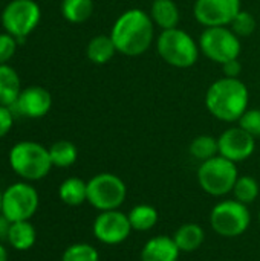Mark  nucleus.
<instances>
[{
    "label": "nucleus",
    "instance_id": "nucleus-1",
    "mask_svg": "<svg viewBox=\"0 0 260 261\" xmlns=\"http://www.w3.org/2000/svg\"><path fill=\"white\" fill-rule=\"evenodd\" d=\"M155 37V23L149 12L133 8L124 11L113 23L110 38L118 54L138 57L147 52Z\"/></svg>",
    "mask_w": 260,
    "mask_h": 261
},
{
    "label": "nucleus",
    "instance_id": "nucleus-2",
    "mask_svg": "<svg viewBox=\"0 0 260 261\" xmlns=\"http://www.w3.org/2000/svg\"><path fill=\"white\" fill-rule=\"evenodd\" d=\"M250 93L239 78L224 76L215 81L205 93L207 110L219 121L234 122L248 110Z\"/></svg>",
    "mask_w": 260,
    "mask_h": 261
},
{
    "label": "nucleus",
    "instance_id": "nucleus-3",
    "mask_svg": "<svg viewBox=\"0 0 260 261\" xmlns=\"http://www.w3.org/2000/svg\"><path fill=\"white\" fill-rule=\"evenodd\" d=\"M8 161L12 171L26 182L41 180L54 167L49 156V148L34 141H21L12 145Z\"/></svg>",
    "mask_w": 260,
    "mask_h": 261
},
{
    "label": "nucleus",
    "instance_id": "nucleus-4",
    "mask_svg": "<svg viewBox=\"0 0 260 261\" xmlns=\"http://www.w3.org/2000/svg\"><path fill=\"white\" fill-rule=\"evenodd\" d=\"M156 50L169 66L187 69L196 64L201 49L188 32L173 28L161 32L156 40Z\"/></svg>",
    "mask_w": 260,
    "mask_h": 261
},
{
    "label": "nucleus",
    "instance_id": "nucleus-5",
    "mask_svg": "<svg viewBox=\"0 0 260 261\" xmlns=\"http://www.w3.org/2000/svg\"><path fill=\"white\" fill-rule=\"evenodd\" d=\"M238 177L236 164L222 158L221 154L202 162L198 170V182L201 188L215 197L231 193Z\"/></svg>",
    "mask_w": 260,
    "mask_h": 261
},
{
    "label": "nucleus",
    "instance_id": "nucleus-6",
    "mask_svg": "<svg viewBox=\"0 0 260 261\" xmlns=\"http://www.w3.org/2000/svg\"><path fill=\"white\" fill-rule=\"evenodd\" d=\"M198 44L207 58L221 66L227 61L238 60L242 50L241 38L231 31L230 26L205 28Z\"/></svg>",
    "mask_w": 260,
    "mask_h": 261
},
{
    "label": "nucleus",
    "instance_id": "nucleus-7",
    "mask_svg": "<svg viewBox=\"0 0 260 261\" xmlns=\"http://www.w3.org/2000/svg\"><path fill=\"white\" fill-rule=\"evenodd\" d=\"M126 196L127 187L116 174L100 173L87 182V202L98 211L118 210Z\"/></svg>",
    "mask_w": 260,
    "mask_h": 261
},
{
    "label": "nucleus",
    "instance_id": "nucleus-8",
    "mask_svg": "<svg viewBox=\"0 0 260 261\" xmlns=\"http://www.w3.org/2000/svg\"><path fill=\"white\" fill-rule=\"evenodd\" d=\"M38 193L29 182H15L2 194V214L9 222L31 220L38 210Z\"/></svg>",
    "mask_w": 260,
    "mask_h": 261
},
{
    "label": "nucleus",
    "instance_id": "nucleus-9",
    "mask_svg": "<svg viewBox=\"0 0 260 261\" xmlns=\"http://www.w3.org/2000/svg\"><path fill=\"white\" fill-rule=\"evenodd\" d=\"M250 222V210L238 200H224L218 203L210 214V225L213 231L222 237L242 236L248 229Z\"/></svg>",
    "mask_w": 260,
    "mask_h": 261
},
{
    "label": "nucleus",
    "instance_id": "nucleus-10",
    "mask_svg": "<svg viewBox=\"0 0 260 261\" xmlns=\"http://www.w3.org/2000/svg\"><path fill=\"white\" fill-rule=\"evenodd\" d=\"M41 9L34 0H11L2 12L5 32L17 40L26 38L40 23Z\"/></svg>",
    "mask_w": 260,
    "mask_h": 261
},
{
    "label": "nucleus",
    "instance_id": "nucleus-11",
    "mask_svg": "<svg viewBox=\"0 0 260 261\" xmlns=\"http://www.w3.org/2000/svg\"><path fill=\"white\" fill-rule=\"evenodd\" d=\"M241 11V0H196L193 6V15L204 28L230 26Z\"/></svg>",
    "mask_w": 260,
    "mask_h": 261
},
{
    "label": "nucleus",
    "instance_id": "nucleus-12",
    "mask_svg": "<svg viewBox=\"0 0 260 261\" xmlns=\"http://www.w3.org/2000/svg\"><path fill=\"white\" fill-rule=\"evenodd\" d=\"M92 231L98 242L113 246L127 240L132 226L127 214L118 210H112V211H101L97 216Z\"/></svg>",
    "mask_w": 260,
    "mask_h": 261
},
{
    "label": "nucleus",
    "instance_id": "nucleus-13",
    "mask_svg": "<svg viewBox=\"0 0 260 261\" xmlns=\"http://www.w3.org/2000/svg\"><path fill=\"white\" fill-rule=\"evenodd\" d=\"M219 154L234 164L248 159L256 150V139L241 127L225 130L219 138Z\"/></svg>",
    "mask_w": 260,
    "mask_h": 261
},
{
    "label": "nucleus",
    "instance_id": "nucleus-14",
    "mask_svg": "<svg viewBox=\"0 0 260 261\" xmlns=\"http://www.w3.org/2000/svg\"><path fill=\"white\" fill-rule=\"evenodd\" d=\"M52 107V96L51 93L40 86H31L21 90L18 99L11 109H15L12 112L31 118V119H38L43 118L44 115L49 113Z\"/></svg>",
    "mask_w": 260,
    "mask_h": 261
},
{
    "label": "nucleus",
    "instance_id": "nucleus-15",
    "mask_svg": "<svg viewBox=\"0 0 260 261\" xmlns=\"http://www.w3.org/2000/svg\"><path fill=\"white\" fill-rule=\"evenodd\" d=\"M179 254L181 251L173 237L158 236L144 245L141 251V261H178Z\"/></svg>",
    "mask_w": 260,
    "mask_h": 261
},
{
    "label": "nucleus",
    "instance_id": "nucleus-16",
    "mask_svg": "<svg viewBox=\"0 0 260 261\" xmlns=\"http://www.w3.org/2000/svg\"><path fill=\"white\" fill-rule=\"evenodd\" d=\"M21 90V81L17 70L9 64H0V106L12 107Z\"/></svg>",
    "mask_w": 260,
    "mask_h": 261
},
{
    "label": "nucleus",
    "instance_id": "nucleus-17",
    "mask_svg": "<svg viewBox=\"0 0 260 261\" xmlns=\"http://www.w3.org/2000/svg\"><path fill=\"white\" fill-rule=\"evenodd\" d=\"M149 14L155 26H158L162 31L178 28L181 18L178 5L173 0H153Z\"/></svg>",
    "mask_w": 260,
    "mask_h": 261
},
{
    "label": "nucleus",
    "instance_id": "nucleus-18",
    "mask_svg": "<svg viewBox=\"0 0 260 261\" xmlns=\"http://www.w3.org/2000/svg\"><path fill=\"white\" fill-rule=\"evenodd\" d=\"M37 232L29 220L12 222L6 243L15 251H28L35 245Z\"/></svg>",
    "mask_w": 260,
    "mask_h": 261
},
{
    "label": "nucleus",
    "instance_id": "nucleus-19",
    "mask_svg": "<svg viewBox=\"0 0 260 261\" xmlns=\"http://www.w3.org/2000/svg\"><path fill=\"white\" fill-rule=\"evenodd\" d=\"M173 240L181 252H193L204 243L205 232L196 223H185L178 228L173 236Z\"/></svg>",
    "mask_w": 260,
    "mask_h": 261
},
{
    "label": "nucleus",
    "instance_id": "nucleus-20",
    "mask_svg": "<svg viewBox=\"0 0 260 261\" xmlns=\"http://www.w3.org/2000/svg\"><path fill=\"white\" fill-rule=\"evenodd\" d=\"M58 197L69 206H80L87 202V182L80 177H69L61 182Z\"/></svg>",
    "mask_w": 260,
    "mask_h": 261
},
{
    "label": "nucleus",
    "instance_id": "nucleus-21",
    "mask_svg": "<svg viewBox=\"0 0 260 261\" xmlns=\"http://www.w3.org/2000/svg\"><path fill=\"white\" fill-rule=\"evenodd\" d=\"M116 54V47L110 38V35H95L86 47V55L93 64H106Z\"/></svg>",
    "mask_w": 260,
    "mask_h": 261
},
{
    "label": "nucleus",
    "instance_id": "nucleus-22",
    "mask_svg": "<svg viewBox=\"0 0 260 261\" xmlns=\"http://www.w3.org/2000/svg\"><path fill=\"white\" fill-rule=\"evenodd\" d=\"M61 14L69 23H84L93 14V0H63Z\"/></svg>",
    "mask_w": 260,
    "mask_h": 261
},
{
    "label": "nucleus",
    "instance_id": "nucleus-23",
    "mask_svg": "<svg viewBox=\"0 0 260 261\" xmlns=\"http://www.w3.org/2000/svg\"><path fill=\"white\" fill-rule=\"evenodd\" d=\"M127 216H129V222H130L132 229L141 231V232L152 229L158 223V219H159L158 211L153 206L144 205V203L133 206Z\"/></svg>",
    "mask_w": 260,
    "mask_h": 261
},
{
    "label": "nucleus",
    "instance_id": "nucleus-24",
    "mask_svg": "<svg viewBox=\"0 0 260 261\" xmlns=\"http://www.w3.org/2000/svg\"><path fill=\"white\" fill-rule=\"evenodd\" d=\"M49 156H51L54 167L67 168L77 162L78 150H77L75 144H72L70 141H57L55 144L51 145Z\"/></svg>",
    "mask_w": 260,
    "mask_h": 261
},
{
    "label": "nucleus",
    "instance_id": "nucleus-25",
    "mask_svg": "<svg viewBox=\"0 0 260 261\" xmlns=\"http://www.w3.org/2000/svg\"><path fill=\"white\" fill-rule=\"evenodd\" d=\"M188 150L195 159L205 162V161L219 154V144H218L216 138L208 136V135H202V136H198L192 141Z\"/></svg>",
    "mask_w": 260,
    "mask_h": 261
},
{
    "label": "nucleus",
    "instance_id": "nucleus-26",
    "mask_svg": "<svg viewBox=\"0 0 260 261\" xmlns=\"http://www.w3.org/2000/svg\"><path fill=\"white\" fill-rule=\"evenodd\" d=\"M233 193H234V197L238 202H241L244 205H250L259 196V184L251 176H241L236 180Z\"/></svg>",
    "mask_w": 260,
    "mask_h": 261
},
{
    "label": "nucleus",
    "instance_id": "nucleus-27",
    "mask_svg": "<svg viewBox=\"0 0 260 261\" xmlns=\"http://www.w3.org/2000/svg\"><path fill=\"white\" fill-rule=\"evenodd\" d=\"M61 261H100L98 251L87 243H75L66 248Z\"/></svg>",
    "mask_w": 260,
    "mask_h": 261
},
{
    "label": "nucleus",
    "instance_id": "nucleus-28",
    "mask_svg": "<svg viewBox=\"0 0 260 261\" xmlns=\"http://www.w3.org/2000/svg\"><path fill=\"white\" fill-rule=\"evenodd\" d=\"M256 18L251 12L248 11H241L236 18L233 20V23L230 24L231 31L241 38V37H250L254 31H256Z\"/></svg>",
    "mask_w": 260,
    "mask_h": 261
},
{
    "label": "nucleus",
    "instance_id": "nucleus-29",
    "mask_svg": "<svg viewBox=\"0 0 260 261\" xmlns=\"http://www.w3.org/2000/svg\"><path fill=\"white\" fill-rule=\"evenodd\" d=\"M238 122L239 127L250 133L254 139L260 138V109H248Z\"/></svg>",
    "mask_w": 260,
    "mask_h": 261
},
{
    "label": "nucleus",
    "instance_id": "nucleus-30",
    "mask_svg": "<svg viewBox=\"0 0 260 261\" xmlns=\"http://www.w3.org/2000/svg\"><path fill=\"white\" fill-rule=\"evenodd\" d=\"M17 50V38L8 32L0 34V64H8Z\"/></svg>",
    "mask_w": 260,
    "mask_h": 261
},
{
    "label": "nucleus",
    "instance_id": "nucleus-31",
    "mask_svg": "<svg viewBox=\"0 0 260 261\" xmlns=\"http://www.w3.org/2000/svg\"><path fill=\"white\" fill-rule=\"evenodd\" d=\"M12 124H14V112L11 110V107L0 106V139L11 132Z\"/></svg>",
    "mask_w": 260,
    "mask_h": 261
},
{
    "label": "nucleus",
    "instance_id": "nucleus-32",
    "mask_svg": "<svg viewBox=\"0 0 260 261\" xmlns=\"http://www.w3.org/2000/svg\"><path fill=\"white\" fill-rule=\"evenodd\" d=\"M222 70H224V75L228 76V78H239V75L242 73V64L238 60H231V61H227L225 64H222Z\"/></svg>",
    "mask_w": 260,
    "mask_h": 261
},
{
    "label": "nucleus",
    "instance_id": "nucleus-33",
    "mask_svg": "<svg viewBox=\"0 0 260 261\" xmlns=\"http://www.w3.org/2000/svg\"><path fill=\"white\" fill-rule=\"evenodd\" d=\"M11 223L3 214H0V242H6L8 240V234H9V228H11Z\"/></svg>",
    "mask_w": 260,
    "mask_h": 261
},
{
    "label": "nucleus",
    "instance_id": "nucleus-34",
    "mask_svg": "<svg viewBox=\"0 0 260 261\" xmlns=\"http://www.w3.org/2000/svg\"><path fill=\"white\" fill-rule=\"evenodd\" d=\"M9 255H8V249L3 245V242H0V261H8Z\"/></svg>",
    "mask_w": 260,
    "mask_h": 261
},
{
    "label": "nucleus",
    "instance_id": "nucleus-35",
    "mask_svg": "<svg viewBox=\"0 0 260 261\" xmlns=\"http://www.w3.org/2000/svg\"><path fill=\"white\" fill-rule=\"evenodd\" d=\"M2 194H3V191H0V214H2Z\"/></svg>",
    "mask_w": 260,
    "mask_h": 261
},
{
    "label": "nucleus",
    "instance_id": "nucleus-36",
    "mask_svg": "<svg viewBox=\"0 0 260 261\" xmlns=\"http://www.w3.org/2000/svg\"><path fill=\"white\" fill-rule=\"evenodd\" d=\"M259 220H260V214H259Z\"/></svg>",
    "mask_w": 260,
    "mask_h": 261
}]
</instances>
